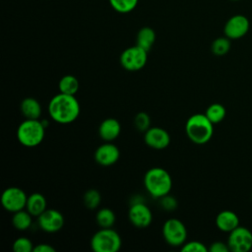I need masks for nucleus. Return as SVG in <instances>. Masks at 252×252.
Returning a JSON list of instances; mask_svg holds the SVG:
<instances>
[{
  "mask_svg": "<svg viewBox=\"0 0 252 252\" xmlns=\"http://www.w3.org/2000/svg\"><path fill=\"white\" fill-rule=\"evenodd\" d=\"M226 243L232 252H248L252 248V232L247 227L238 225L229 232Z\"/></svg>",
  "mask_w": 252,
  "mask_h": 252,
  "instance_id": "9",
  "label": "nucleus"
},
{
  "mask_svg": "<svg viewBox=\"0 0 252 252\" xmlns=\"http://www.w3.org/2000/svg\"><path fill=\"white\" fill-rule=\"evenodd\" d=\"M120 122L113 117L105 118L98 126V135L105 142H111L115 140L120 135Z\"/></svg>",
  "mask_w": 252,
  "mask_h": 252,
  "instance_id": "15",
  "label": "nucleus"
},
{
  "mask_svg": "<svg viewBox=\"0 0 252 252\" xmlns=\"http://www.w3.org/2000/svg\"><path fill=\"white\" fill-rule=\"evenodd\" d=\"M231 1H239V0H231Z\"/></svg>",
  "mask_w": 252,
  "mask_h": 252,
  "instance_id": "33",
  "label": "nucleus"
},
{
  "mask_svg": "<svg viewBox=\"0 0 252 252\" xmlns=\"http://www.w3.org/2000/svg\"><path fill=\"white\" fill-rule=\"evenodd\" d=\"M64 216L61 212L55 209H46L37 217V223L39 227L49 233L59 231L64 225Z\"/></svg>",
  "mask_w": 252,
  "mask_h": 252,
  "instance_id": "11",
  "label": "nucleus"
},
{
  "mask_svg": "<svg viewBox=\"0 0 252 252\" xmlns=\"http://www.w3.org/2000/svg\"><path fill=\"white\" fill-rule=\"evenodd\" d=\"M230 45V39L224 35L218 37L213 41L211 50L216 56H223L229 51Z\"/></svg>",
  "mask_w": 252,
  "mask_h": 252,
  "instance_id": "24",
  "label": "nucleus"
},
{
  "mask_svg": "<svg viewBox=\"0 0 252 252\" xmlns=\"http://www.w3.org/2000/svg\"><path fill=\"white\" fill-rule=\"evenodd\" d=\"M80 88L79 80L73 75H65L63 76L58 83L59 92L66 94L75 95Z\"/></svg>",
  "mask_w": 252,
  "mask_h": 252,
  "instance_id": "20",
  "label": "nucleus"
},
{
  "mask_svg": "<svg viewBox=\"0 0 252 252\" xmlns=\"http://www.w3.org/2000/svg\"><path fill=\"white\" fill-rule=\"evenodd\" d=\"M144 185L152 197L160 199L169 194L172 188V179L166 169L156 166L150 168L145 173Z\"/></svg>",
  "mask_w": 252,
  "mask_h": 252,
  "instance_id": "2",
  "label": "nucleus"
},
{
  "mask_svg": "<svg viewBox=\"0 0 252 252\" xmlns=\"http://www.w3.org/2000/svg\"><path fill=\"white\" fill-rule=\"evenodd\" d=\"M209 251L210 252H228L230 250L227 243H224L222 241H215L210 245Z\"/></svg>",
  "mask_w": 252,
  "mask_h": 252,
  "instance_id": "31",
  "label": "nucleus"
},
{
  "mask_svg": "<svg viewBox=\"0 0 252 252\" xmlns=\"http://www.w3.org/2000/svg\"><path fill=\"white\" fill-rule=\"evenodd\" d=\"M94 157L98 164L102 166H110L119 159L120 152L117 146L110 142H106L97 147Z\"/></svg>",
  "mask_w": 252,
  "mask_h": 252,
  "instance_id": "14",
  "label": "nucleus"
},
{
  "mask_svg": "<svg viewBox=\"0 0 252 252\" xmlns=\"http://www.w3.org/2000/svg\"><path fill=\"white\" fill-rule=\"evenodd\" d=\"M81 107L75 95L59 93L48 103V113L52 120L60 124L74 122L80 115Z\"/></svg>",
  "mask_w": 252,
  "mask_h": 252,
  "instance_id": "1",
  "label": "nucleus"
},
{
  "mask_svg": "<svg viewBox=\"0 0 252 252\" xmlns=\"http://www.w3.org/2000/svg\"><path fill=\"white\" fill-rule=\"evenodd\" d=\"M250 23L244 15H234L230 17L224 27L223 33L229 39H238L243 37L249 31Z\"/></svg>",
  "mask_w": 252,
  "mask_h": 252,
  "instance_id": "10",
  "label": "nucleus"
},
{
  "mask_svg": "<svg viewBox=\"0 0 252 252\" xmlns=\"http://www.w3.org/2000/svg\"><path fill=\"white\" fill-rule=\"evenodd\" d=\"M144 141L152 149L163 150L169 145L170 136L161 127H150L144 134Z\"/></svg>",
  "mask_w": 252,
  "mask_h": 252,
  "instance_id": "13",
  "label": "nucleus"
},
{
  "mask_svg": "<svg viewBox=\"0 0 252 252\" xmlns=\"http://www.w3.org/2000/svg\"><path fill=\"white\" fill-rule=\"evenodd\" d=\"M20 110L26 119H39L41 115V105L34 97H26L21 101Z\"/></svg>",
  "mask_w": 252,
  "mask_h": 252,
  "instance_id": "17",
  "label": "nucleus"
},
{
  "mask_svg": "<svg viewBox=\"0 0 252 252\" xmlns=\"http://www.w3.org/2000/svg\"><path fill=\"white\" fill-rule=\"evenodd\" d=\"M160 206L166 211H172L177 207V201L174 197L167 194L160 198Z\"/></svg>",
  "mask_w": 252,
  "mask_h": 252,
  "instance_id": "30",
  "label": "nucleus"
},
{
  "mask_svg": "<svg viewBox=\"0 0 252 252\" xmlns=\"http://www.w3.org/2000/svg\"><path fill=\"white\" fill-rule=\"evenodd\" d=\"M139 0H109L110 6L118 13L126 14L133 11Z\"/></svg>",
  "mask_w": 252,
  "mask_h": 252,
  "instance_id": "25",
  "label": "nucleus"
},
{
  "mask_svg": "<svg viewBox=\"0 0 252 252\" xmlns=\"http://www.w3.org/2000/svg\"><path fill=\"white\" fill-rule=\"evenodd\" d=\"M83 201H84V205L88 209L94 210L99 206V204L101 202V196L96 189H89L84 194Z\"/></svg>",
  "mask_w": 252,
  "mask_h": 252,
  "instance_id": "26",
  "label": "nucleus"
},
{
  "mask_svg": "<svg viewBox=\"0 0 252 252\" xmlns=\"http://www.w3.org/2000/svg\"><path fill=\"white\" fill-rule=\"evenodd\" d=\"M128 218L134 226L145 228L152 223L153 214L151 209L145 203L135 202L129 209Z\"/></svg>",
  "mask_w": 252,
  "mask_h": 252,
  "instance_id": "12",
  "label": "nucleus"
},
{
  "mask_svg": "<svg viewBox=\"0 0 252 252\" xmlns=\"http://www.w3.org/2000/svg\"><path fill=\"white\" fill-rule=\"evenodd\" d=\"M95 220L98 226L102 228L112 227L115 222V214L108 208H102L96 213Z\"/></svg>",
  "mask_w": 252,
  "mask_h": 252,
  "instance_id": "23",
  "label": "nucleus"
},
{
  "mask_svg": "<svg viewBox=\"0 0 252 252\" xmlns=\"http://www.w3.org/2000/svg\"><path fill=\"white\" fill-rule=\"evenodd\" d=\"M156 40V32L150 27L142 28L137 33V45L145 49L146 51H150L152 46L154 45Z\"/></svg>",
  "mask_w": 252,
  "mask_h": 252,
  "instance_id": "19",
  "label": "nucleus"
},
{
  "mask_svg": "<svg viewBox=\"0 0 252 252\" xmlns=\"http://www.w3.org/2000/svg\"><path fill=\"white\" fill-rule=\"evenodd\" d=\"M122 240L111 227L100 228L91 238V248L94 252H116L121 248Z\"/></svg>",
  "mask_w": 252,
  "mask_h": 252,
  "instance_id": "5",
  "label": "nucleus"
},
{
  "mask_svg": "<svg viewBox=\"0 0 252 252\" xmlns=\"http://www.w3.org/2000/svg\"><path fill=\"white\" fill-rule=\"evenodd\" d=\"M46 206L47 201L42 194L35 192L28 196L26 210L32 217H38L40 214H42L47 209Z\"/></svg>",
  "mask_w": 252,
  "mask_h": 252,
  "instance_id": "18",
  "label": "nucleus"
},
{
  "mask_svg": "<svg viewBox=\"0 0 252 252\" xmlns=\"http://www.w3.org/2000/svg\"><path fill=\"white\" fill-rule=\"evenodd\" d=\"M209 248H207L203 242L198 240L185 242L181 247L182 252H207Z\"/></svg>",
  "mask_w": 252,
  "mask_h": 252,
  "instance_id": "29",
  "label": "nucleus"
},
{
  "mask_svg": "<svg viewBox=\"0 0 252 252\" xmlns=\"http://www.w3.org/2000/svg\"><path fill=\"white\" fill-rule=\"evenodd\" d=\"M205 114L213 124H218L224 119L226 115V109L222 104L215 102L207 107Z\"/></svg>",
  "mask_w": 252,
  "mask_h": 252,
  "instance_id": "22",
  "label": "nucleus"
},
{
  "mask_svg": "<svg viewBox=\"0 0 252 252\" xmlns=\"http://www.w3.org/2000/svg\"><path fill=\"white\" fill-rule=\"evenodd\" d=\"M27 200L28 196L26 192L22 188L16 186L6 188L0 197L3 208L11 213L24 210L27 205Z\"/></svg>",
  "mask_w": 252,
  "mask_h": 252,
  "instance_id": "8",
  "label": "nucleus"
},
{
  "mask_svg": "<svg viewBox=\"0 0 252 252\" xmlns=\"http://www.w3.org/2000/svg\"><path fill=\"white\" fill-rule=\"evenodd\" d=\"M185 132L191 142L196 145H204L213 137L214 124L205 113H196L187 119Z\"/></svg>",
  "mask_w": 252,
  "mask_h": 252,
  "instance_id": "3",
  "label": "nucleus"
},
{
  "mask_svg": "<svg viewBox=\"0 0 252 252\" xmlns=\"http://www.w3.org/2000/svg\"><path fill=\"white\" fill-rule=\"evenodd\" d=\"M33 243L27 237H19L13 242V250L15 252H31L33 250Z\"/></svg>",
  "mask_w": 252,
  "mask_h": 252,
  "instance_id": "28",
  "label": "nucleus"
},
{
  "mask_svg": "<svg viewBox=\"0 0 252 252\" xmlns=\"http://www.w3.org/2000/svg\"><path fill=\"white\" fill-rule=\"evenodd\" d=\"M12 223L18 230H27L32 223V216L25 209L15 212L12 217Z\"/></svg>",
  "mask_w": 252,
  "mask_h": 252,
  "instance_id": "21",
  "label": "nucleus"
},
{
  "mask_svg": "<svg viewBox=\"0 0 252 252\" xmlns=\"http://www.w3.org/2000/svg\"><path fill=\"white\" fill-rule=\"evenodd\" d=\"M216 225L220 231L229 233L239 225V218L233 211L224 210L218 214Z\"/></svg>",
  "mask_w": 252,
  "mask_h": 252,
  "instance_id": "16",
  "label": "nucleus"
},
{
  "mask_svg": "<svg viewBox=\"0 0 252 252\" xmlns=\"http://www.w3.org/2000/svg\"><path fill=\"white\" fill-rule=\"evenodd\" d=\"M45 128L40 119H25L18 126L17 139L25 147H36L44 138Z\"/></svg>",
  "mask_w": 252,
  "mask_h": 252,
  "instance_id": "4",
  "label": "nucleus"
},
{
  "mask_svg": "<svg viewBox=\"0 0 252 252\" xmlns=\"http://www.w3.org/2000/svg\"><path fill=\"white\" fill-rule=\"evenodd\" d=\"M32 252H56V249L49 244L40 243L33 247Z\"/></svg>",
  "mask_w": 252,
  "mask_h": 252,
  "instance_id": "32",
  "label": "nucleus"
},
{
  "mask_svg": "<svg viewBox=\"0 0 252 252\" xmlns=\"http://www.w3.org/2000/svg\"><path fill=\"white\" fill-rule=\"evenodd\" d=\"M135 128L140 132H146L151 127V117L146 112H139L134 117Z\"/></svg>",
  "mask_w": 252,
  "mask_h": 252,
  "instance_id": "27",
  "label": "nucleus"
},
{
  "mask_svg": "<svg viewBox=\"0 0 252 252\" xmlns=\"http://www.w3.org/2000/svg\"><path fill=\"white\" fill-rule=\"evenodd\" d=\"M148 60V51L134 45L126 48L120 55V64L127 71H139L146 65Z\"/></svg>",
  "mask_w": 252,
  "mask_h": 252,
  "instance_id": "7",
  "label": "nucleus"
},
{
  "mask_svg": "<svg viewBox=\"0 0 252 252\" xmlns=\"http://www.w3.org/2000/svg\"><path fill=\"white\" fill-rule=\"evenodd\" d=\"M162 236L170 246H181L186 242L187 228L185 224L176 218L168 219L162 225Z\"/></svg>",
  "mask_w": 252,
  "mask_h": 252,
  "instance_id": "6",
  "label": "nucleus"
}]
</instances>
